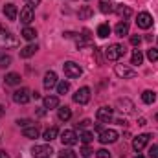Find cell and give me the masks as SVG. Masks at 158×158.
Segmentation results:
<instances>
[{"label": "cell", "mask_w": 158, "mask_h": 158, "mask_svg": "<svg viewBox=\"0 0 158 158\" xmlns=\"http://www.w3.org/2000/svg\"><path fill=\"white\" fill-rule=\"evenodd\" d=\"M15 46H19V40L13 37V33L9 31V30H6L2 24H0V48H15Z\"/></svg>", "instance_id": "cell-1"}, {"label": "cell", "mask_w": 158, "mask_h": 158, "mask_svg": "<svg viewBox=\"0 0 158 158\" xmlns=\"http://www.w3.org/2000/svg\"><path fill=\"white\" fill-rule=\"evenodd\" d=\"M123 55H125V46H121V44H110L105 50V57L109 61H118L119 57H123Z\"/></svg>", "instance_id": "cell-2"}, {"label": "cell", "mask_w": 158, "mask_h": 158, "mask_svg": "<svg viewBox=\"0 0 158 158\" xmlns=\"http://www.w3.org/2000/svg\"><path fill=\"white\" fill-rule=\"evenodd\" d=\"M63 70H64V74H66L70 79H76V77H79V76L83 74L81 66H79L77 63H74V61H68V63H64V64H63Z\"/></svg>", "instance_id": "cell-3"}, {"label": "cell", "mask_w": 158, "mask_h": 158, "mask_svg": "<svg viewBox=\"0 0 158 158\" xmlns=\"http://www.w3.org/2000/svg\"><path fill=\"white\" fill-rule=\"evenodd\" d=\"M30 99H31V92L28 88H19V90L13 92V101L19 103V105H26Z\"/></svg>", "instance_id": "cell-4"}, {"label": "cell", "mask_w": 158, "mask_h": 158, "mask_svg": "<svg viewBox=\"0 0 158 158\" xmlns=\"http://www.w3.org/2000/svg\"><path fill=\"white\" fill-rule=\"evenodd\" d=\"M149 140H151V134H140V136H136V138L132 140V149H134L136 153L143 151L145 145L149 143Z\"/></svg>", "instance_id": "cell-5"}, {"label": "cell", "mask_w": 158, "mask_h": 158, "mask_svg": "<svg viewBox=\"0 0 158 158\" xmlns=\"http://www.w3.org/2000/svg\"><path fill=\"white\" fill-rule=\"evenodd\" d=\"M74 101L79 103V105H86V103L90 101V88H88V86L79 88L77 92L74 94Z\"/></svg>", "instance_id": "cell-6"}, {"label": "cell", "mask_w": 158, "mask_h": 158, "mask_svg": "<svg viewBox=\"0 0 158 158\" xmlns=\"http://www.w3.org/2000/svg\"><path fill=\"white\" fill-rule=\"evenodd\" d=\"M136 24H138V28H142V30H149L151 26H153V17L149 15V13H138V17H136Z\"/></svg>", "instance_id": "cell-7"}, {"label": "cell", "mask_w": 158, "mask_h": 158, "mask_svg": "<svg viewBox=\"0 0 158 158\" xmlns=\"http://www.w3.org/2000/svg\"><path fill=\"white\" fill-rule=\"evenodd\" d=\"M118 140V132L114 129H105L99 132V142L101 143H114Z\"/></svg>", "instance_id": "cell-8"}, {"label": "cell", "mask_w": 158, "mask_h": 158, "mask_svg": "<svg viewBox=\"0 0 158 158\" xmlns=\"http://www.w3.org/2000/svg\"><path fill=\"white\" fill-rule=\"evenodd\" d=\"M53 153L52 145H35L31 149V155L35 158H50V155Z\"/></svg>", "instance_id": "cell-9"}, {"label": "cell", "mask_w": 158, "mask_h": 158, "mask_svg": "<svg viewBox=\"0 0 158 158\" xmlns=\"http://www.w3.org/2000/svg\"><path fill=\"white\" fill-rule=\"evenodd\" d=\"M114 72H116L118 77H123V79H131V77L136 76V70H132V68H129L125 64H116L114 66Z\"/></svg>", "instance_id": "cell-10"}, {"label": "cell", "mask_w": 158, "mask_h": 158, "mask_svg": "<svg viewBox=\"0 0 158 158\" xmlns=\"http://www.w3.org/2000/svg\"><path fill=\"white\" fill-rule=\"evenodd\" d=\"M61 142H63V145H68V147H72V145H76L79 142L77 134L74 132V131H63V134H61Z\"/></svg>", "instance_id": "cell-11"}, {"label": "cell", "mask_w": 158, "mask_h": 158, "mask_svg": "<svg viewBox=\"0 0 158 158\" xmlns=\"http://www.w3.org/2000/svg\"><path fill=\"white\" fill-rule=\"evenodd\" d=\"M116 107H118L119 112H125V114H132V112H134V103H132L131 99H127V98H123V99H118Z\"/></svg>", "instance_id": "cell-12"}, {"label": "cell", "mask_w": 158, "mask_h": 158, "mask_svg": "<svg viewBox=\"0 0 158 158\" xmlns=\"http://www.w3.org/2000/svg\"><path fill=\"white\" fill-rule=\"evenodd\" d=\"M42 85H44V88L46 90H52L53 86H57V74L55 72H46L44 74V81H42Z\"/></svg>", "instance_id": "cell-13"}, {"label": "cell", "mask_w": 158, "mask_h": 158, "mask_svg": "<svg viewBox=\"0 0 158 158\" xmlns=\"http://www.w3.org/2000/svg\"><path fill=\"white\" fill-rule=\"evenodd\" d=\"M112 112H114V109H110V107H101V109H98V112H96V118L99 119V121H110L112 119Z\"/></svg>", "instance_id": "cell-14"}, {"label": "cell", "mask_w": 158, "mask_h": 158, "mask_svg": "<svg viewBox=\"0 0 158 158\" xmlns=\"http://www.w3.org/2000/svg\"><path fill=\"white\" fill-rule=\"evenodd\" d=\"M31 20H33V6H26V7L20 11V22L28 26Z\"/></svg>", "instance_id": "cell-15"}, {"label": "cell", "mask_w": 158, "mask_h": 158, "mask_svg": "<svg viewBox=\"0 0 158 158\" xmlns=\"http://www.w3.org/2000/svg\"><path fill=\"white\" fill-rule=\"evenodd\" d=\"M4 15L7 20H17V15H19V9L15 4H6L4 6Z\"/></svg>", "instance_id": "cell-16"}, {"label": "cell", "mask_w": 158, "mask_h": 158, "mask_svg": "<svg viewBox=\"0 0 158 158\" xmlns=\"http://www.w3.org/2000/svg\"><path fill=\"white\" fill-rule=\"evenodd\" d=\"M22 134H24L26 138H30V140H35V138H39L40 131H39V127H35V125H30V127H24Z\"/></svg>", "instance_id": "cell-17"}, {"label": "cell", "mask_w": 158, "mask_h": 158, "mask_svg": "<svg viewBox=\"0 0 158 158\" xmlns=\"http://www.w3.org/2000/svg\"><path fill=\"white\" fill-rule=\"evenodd\" d=\"M39 50V46L37 44H28V46H24L22 50H20V57L22 59H28V57H31V55H35V52Z\"/></svg>", "instance_id": "cell-18"}, {"label": "cell", "mask_w": 158, "mask_h": 158, "mask_svg": "<svg viewBox=\"0 0 158 158\" xmlns=\"http://www.w3.org/2000/svg\"><path fill=\"white\" fill-rule=\"evenodd\" d=\"M42 103H44V109H57L59 107V98L57 96H46L42 99Z\"/></svg>", "instance_id": "cell-19"}, {"label": "cell", "mask_w": 158, "mask_h": 158, "mask_svg": "<svg viewBox=\"0 0 158 158\" xmlns=\"http://www.w3.org/2000/svg\"><path fill=\"white\" fill-rule=\"evenodd\" d=\"M114 9H116V13H118L123 20H127V19L132 15V9H131L129 6H123V4H121V6H118V7H114Z\"/></svg>", "instance_id": "cell-20"}, {"label": "cell", "mask_w": 158, "mask_h": 158, "mask_svg": "<svg viewBox=\"0 0 158 158\" xmlns=\"http://www.w3.org/2000/svg\"><path fill=\"white\" fill-rule=\"evenodd\" d=\"M57 116H59V119L61 121H68V119L72 118V110H70V107H61L59 110H57Z\"/></svg>", "instance_id": "cell-21"}, {"label": "cell", "mask_w": 158, "mask_h": 158, "mask_svg": "<svg viewBox=\"0 0 158 158\" xmlns=\"http://www.w3.org/2000/svg\"><path fill=\"white\" fill-rule=\"evenodd\" d=\"M114 31H116V35H118V37H123V35H127V33H129V24H127L125 20H121V22H118V24H116Z\"/></svg>", "instance_id": "cell-22"}, {"label": "cell", "mask_w": 158, "mask_h": 158, "mask_svg": "<svg viewBox=\"0 0 158 158\" xmlns=\"http://www.w3.org/2000/svg\"><path fill=\"white\" fill-rule=\"evenodd\" d=\"M155 99H156V94H155L153 90H143V94H142V101H143L145 105L155 103Z\"/></svg>", "instance_id": "cell-23"}, {"label": "cell", "mask_w": 158, "mask_h": 158, "mask_svg": "<svg viewBox=\"0 0 158 158\" xmlns=\"http://www.w3.org/2000/svg\"><path fill=\"white\" fill-rule=\"evenodd\" d=\"M57 134H59L57 127H50V129H46V131H44L42 138H44L46 142H52V140H55V138H57Z\"/></svg>", "instance_id": "cell-24"}, {"label": "cell", "mask_w": 158, "mask_h": 158, "mask_svg": "<svg viewBox=\"0 0 158 158\" xmlns=\"http://www.w3.org/2000/svg\"><path fill=\"white\" fill-rule=\"evenodd\" d=\"M79 20H86V19H90L92 15H94V11H92V7L90 6H83L81 9H79Z\"/></svg>", "instance_id": "cell-25"}, {"label": "cell", "mask_w": 158, "mask_h": 158, "mask_svg": "<svg viewBox=\"0 0 158 158\" xmlns=\"http://www.w3.org/2000/svg\"><path fill=\"white\" fill-rule=\"evenodd\" d=\"M143 63V53L140 52V50H132V57H131V64H136V66H140Z\"/></svg>", "instance_id": "cell-26"}, {"label": "cell", "mask_w": 158, "mask_h": 158, "mask_svg": "<svg viewBox=\"0 0 158 158\" xmlns=\"http://www.w3.org/2000/svg\"><path fill=\"white\" fill-rule=\"evenodd\" d=\"M109 35H110V26H109V24H99V26H98V37L107 39Z\"/></svg>", "instance_id": "cell-27"}, {"label": "cell", "mask_w": 158, "mask_h": 158, "mask_svg": "<svg viewBox=\"0 0 158 158\" xmlns=\"http://www.w3.org/2000/svg\"><path fill=\"white\" fill-rule=\"evenodd\" d=\"M20 35H22V39H26V40H33L35 37H37V31H35L33 28H28V26H26V28L22 30Z\"/></svg>", "instance_id": "cell-28"}, {"label": "cell", "mask_w": 158, "mask_h": 158, "mask_svg": "<svg viewBox=\"0 0 158 158\" xmlns=\"http://www.w3.org/2000/svg\"><path fill=\"white\" fill-rule=\"evenodd\" d=\"M99 11L101 13H112L114 11V4H110L109 0H101L99 2Z\"/></svg>", "instance_id": "cell-29"}, {"label": "cell", "mask_w": 158, "mask_h": 158, "mask_svg": "<svg viewBox=\"0 0 158 158\" xmlns=\"http://www.w3.org/2000/svg\"><path fill=\"white\" fill-rule=\"evenodd\" d=\"M19 83H20V76H19V74L11 72V74L6 76V85H11V86H13V85H19Z\"/></svg>", "instance_id": "cell-30"}, {"label": "cell", "mask_w": 158, "mask_h": 158, "mask_svg": "<svg viewBox=\"0 0 158 158\" xmlns=\"http://www.w3.org/2000/svg\"><path fill=\"white\" fill-rule=\"evenodd\" d=\"M9 64H11V55L0 52V68H7Z\"/></svg>", "instance_id": "cell-31"}, {"label": "cell", "mask_w": 158, "mask_h": 158, "mask_svg": "<svg viewBox=\"0 0 158 158\" xmlns=\"http://www.w3.org/2000/svg\"><path fill=\"white\" fill-rule=\"evenodd\" d=\"M79 140L85 143V145H88L92 140H94V136H92V132H88V131H83V132H79V136H77Z\"/></svg>", "instance_id": "cell-32"}, {"label": "cell", "mask_w": 158, "mask_h": 158, "mask_svg": "<svg viewBox=\"0 0 158 158\" xmlns=\"http://www.w3.org/2000/svg\"><path fill=\"white\" fill-rule=\"evenodd\" d=\"M70 90V83L68 81H59L57 83V94H66Z\"/></svg>", "instance_id": "cell-33"}, {"label": "cell", "mask_w": 158, "mask_h": 158, "mask_svg": "<svg viewBox=\"0 0 158 158\" xmlns=\"http://www.w3.org/2000/svg\"><path fill=\"white\" fill-rule=\"evenodd\" d=\"M59 158H77V155H76V151H72V149H63V151L59 153Z\"/></svg>", "instance_id": "cell-34"}, {"label": "cell", "mask_w": 158, "mask_h": 158, "mask_svg": "<svg viewBox=\"0 0 158 158\" xmlns=\"http://www.w3.org/2000/svg\"><path fill=\"white\" fill-rule=\"evenodd\" d=\"M147 59H149L151 63L158 61V50H156V48H151V50L147 52Z\"/></svg>", "instance_id": "cell-35"}, {"label": "cell", "mask_w": 158, "mask_h": 158, "mask_svg": "<svg viewBox=\"0 0 158 158\" xmlns=\"http://www.w3.org/2000/svg\"><path fill=\"white\" fill-rule=\"evenodd\" d=\"M96 156L98 158H110V153L107 149H99V151H96Z\"/></svg>", "instance_id": "cell-36"}, {"label": "cell", "mask_w": 158, "mask_h": 158, "mask_svg": "<svg viewBox=\"0 0 158 158\" xmlns=\"http://www.w3.org/2000/svg\"><path fill=\"white\" fill-rule=\"evenodd\" d=\"M92 153H94V151H92V149H90L88 145H85V147L81 149V156H83V158H88L90 155H92Z\"/></svg>", "instance_id": "cell-37"}, {"label": "cell", "mask_w": 158, "mask_h": 158, "mask_svg": "<svg viewBox=\"0 0 158 158\" xmlns=\"http://www.w3.org/2000/svg\"><path fill=\"white\" fill-rule=\"evenodd\" d=\"M30 123H31V119H17V125H19V127H22V129H24V127H30Z\"/></svg>", "instance_id": "cell-38"}, {"label": "cell", "mask_w": 158, "mask_h": 158, "mask_svg": "<svg viewBox=\"0 0 158 158\" xmlns=\"http://www.w3.org/2000/svg\"><path fill=\"white\" fill-rule=\"evenodd\" d=\"M149 158H158V145H153L149 149Z\"/></svg>", "instance_id": "cell-39"}, {"label": "cell", "mask_w": 158, "mask_h": 158, "mask_svg": "<svg viewBox=\"0 0 158 158\" xmlns=\"http://www.w3.org/2000/svg\"><path fill=\"white\" fill-rule=\"evenodd\" d=\"M140 42H142V37H140V35H132V37H131V44H132V46H138Z\"/></svg>", "instance_id": "cell-40"}, {"label": "cell", "mask_w": 158, "mask_h": 158, "mask_svg": "<svg viewBox=\"0 0 158 158\" xmlns=\"http://www.w3.org/2000/svg\"><path fill=\"white\" fill-rule=\"evenodd\" d=\"M88 125H90V119H83V121L77 123L76 127H77V129H83V127H88Z\"/></svg>", "instance_id": "cell-41"}, {"label": "cell", "mask_w": 158, "mask_h": 158, "mask_svg": "<svg viewBox=\"0 0 158 158\" xmlns=\"http://www.w3.org/2000/svg\"><path fill=\"white\" fill-rule=\"evenodd\" d=\"M30 6H37V4H40V0H26Z\"/></svg>", "instance_id": "cell-42"}, {"label": "cell", "mask_w": 158, "mask_h": 158, "mask_svg": "<svg viewBox=\"0 0 158 158\" xmlns=\"http://www.w3.org/2000/svg\"><path fill=\"white\" fill-rule=\"evenodd\" d=\"M145 123H147V121H145V118H140V119H138V125H142V127H143Z\"/></svg>", "instance_id": "cell-43"}, {"label": "cell", "mask_w": 158, "mask_h": 158, "mask_svg": "<svg viewBox=\"0 0 158 158\" xmlns=\"http://www.w3.org/2000/svg\"><path fill=\"white\" fill-rule=\"evenodd\" d=\"M0 158H9V156H7V153H6V151H0Z\"/></svg>", "instance_id": "cell-44"}, {"label": "cell", "mask_w": 158, "mask_h": 158, "mask_svg": "<svg viewBox=\"0 0 158 158\" xmlns=\"http://www.w3.org/2000/svg\"><path fill=\"white\" fill-rule=\"evenodd\" d=\"M4 114H6V109H4V107H2V105H0V118H2V116H4Z\"/></svg>", "instance_id": "cell-45"}, {"label": "cell", "mask_w": 158, "mask_h": 158, "mask_svg": "<svg viewBox=\"0 0 158 158\" xmlns=\"http://www.w3.org/2000/svg\"><path fill=\"white\" fill-rule=\"evenodd\" d=\"M136 158H143V156H140V155H138V156H136Z\"/></svg>", "instance_id": "cell-46"}, {"label": "cell", "mask_w": 158, "mask_h": 158, "mask_svg": "<svg viewBox=\"0 0 158 158\" xmlns=\"http://www.w3.org/2000/svg\"><path fill=\"white\" fill-rule=\"evenodd\" d=\"M156 119H158V114H156Z\"/></svg>", "instance_id": "cell-47"}]
</instances>
